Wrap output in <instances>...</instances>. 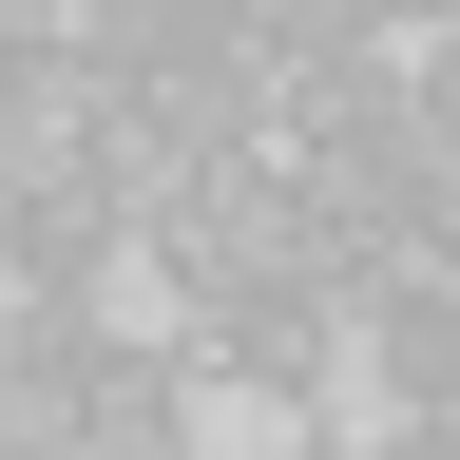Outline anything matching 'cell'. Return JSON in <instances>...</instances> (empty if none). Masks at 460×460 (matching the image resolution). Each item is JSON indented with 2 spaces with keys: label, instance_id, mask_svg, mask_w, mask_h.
Masks as SVG:
<instances>
[{
  "label": "cell",
  "instance_id": "2",
  "mask_svg": "<svg viewBox=\"0 0 460 460\" xmlns=\"http://www.w3.org/2000/svg\"><path fill=\"white\" fill-rule=\"evenodd\" d=\"M77 460H211V384H192V326H115L77 365Z\"/></svg>",
  "mask_w": 460,
  "mask_h": 460
},
{
  "label": "cell",
  "instance_id": "1",
  "mask_svg": "<svg viewBox=\"0 0 460 460\" xmlns=\"http://www.w3.org/2000/svg\"><path fill=\"white\" fill-rule=\"evenodd\" d=\"M154 269H172V326H230V307H269V288H326V211H307V172L288 154H211L192 172V211L154 230Z\"/></svg>",
  "mask_w": 460,
  "mask_h": 460
},
{
  "label": "cell",
  "instance_id": "3",
  "mask_svg": "<svg viewBox=\"0 0 460 460\" xmlns=\"http://www.w3.org/2000/svg\"><path fill=\"white\" fill-rule=\"evenodd\" d=\"M96 58H58V39H0V211L20 192H77V154H96Z\"/></svg>",
  "mask_w": 460,
  "mask_h": 460
},
{
  "label": "cell",
  "instance_id": "6",
  "mask_svg": "<svg viewBox=\"0 0 460 460\" xmlns=\"http://www.w3.org/2000/svg\"><path fill=\"white\" fill-rule=\"evenodd\" d=\"M211 20H230V0H77V58H96V77H172Z\"/></svg>",
  "mask_w": 460,
  "mask_h": 460
},
{
  "label": "cell",
  "instance_id": "4",
  "mask_svg": "<svg viewBox=\"0 0 460 460\" xmlns=\"http://www.w3.org/2000/svg\"><path fill=\"white\" fill-rule=\"evenodd\" d=\"M77 172H96V211H115V230H135V250H154V230L192 211V172H211V154L172 135L154 96H96V154H77Z\"/></svg>",
  "mask_w": 460,
  "mask_h": 460
},
{
  "label": "cell",
  "instance_id": "5",
  "mask_svg": "<svg viewBox=\"0 0 460 460\" xmlns=\"http://www.w3.org/2000/svg\"><path fill=\"white\" fill-rule=\"evenodd\" d=\"M77 365L96 345H0V460H77Z\"/></svg>",
  "mask_w": 460,
  "mask_h": 460
},
{
  "label": "cell",
  "instance_id": "7",
  "mask_svg": "<svg viewBox=\"0 0 460 460\" xmlns=\"http://www.w3.org/2000/svg\"><path fill=\"white\" fill-rule=\"evenodd\" d=\"M384 39H460V0H384Z\"/></svg>",
  "mask_w": 460,
  "mask_h": 460
},
{
  "label": "cell",
  "instance_id": "8",
  "mask_svg": "<svg viewBox=\"0 0 460 460\" xmlns=\"http://www.w3.org/2000/svg\"><path fill=\"white\" fill-rule=\"evenodd\" d=\"M0 345H20V288H0Z\"/></svg>",
  "mask_w": 460,
  "mask_h": 460
}]
</instances>
